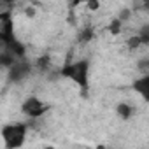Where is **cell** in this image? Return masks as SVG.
<instances>
[{
  "label": "cell",
  "instance_id": "obj_1",
  "mask_svg": "<svg viewBox=\"0 0 149 149\" xmlns=\"http://www.w3.org/2000/svg\"><path fill=\"white\" fill-rule=\"evenodd\" d=\"M60 74L63 77L74 81L76 84H79L81 88H86L88 86V74H90V61L88 60H77L74 63H68L60 70Z\"/></svg>",
  "mask_w": 149,
  "mask_h": 149
},
{
  "label": "cell",
  "instance_id": "obj_2",
  "mask_svg": "<svg viewBox=\"0 0 149 149\" xmlns=\"http://www.w3.org/2000/svg\"><path fill=\"white\" fill-rule=\"evenodd\" d=\"M26 130H28V126L25 123H9V125H6L2 128V132H0L4 146L9 147V149L21 147L25 144V139H26Z\"/></svg>",
  "mask_w": 149,
  "mask_h": 149
},
{
  "label": "cell",
  "instance_id": "obj_3",
  "mask_svg": "<svg viewBox=\"0 0 149 149\" xmlns=\"http://www.w3.org/2000/svg\"><path fill=\"white\" fill-rule=\"evenodd\" d=\"M47 111H49V105H47L44 100H40L39 97H28V98H25L23 104H21V112H23L26 118H30V119H39V118H42Z\"/></svg>",
  "mask_w": 149,
  "mask_h": 149
},
{
  "label": "cell",
  "instance_id": "obj_4",
  "mask_svg": "<svg viewBox=\"0 0 149 149\" xmlns=\"http://www.w3.org/2000/svg\"><path fill=\"white\" fill-rule=\"evenodd\" d=\"M14 37V19L11 11H0V44H6Z\"/></svg>",
  "mask_w": 149,
  "mask_h": 149
},
{
  "label": "cell",
  "instance_id": "obj_5",
  "mask_svg": "<svg viewBox=\"0 0 149 149\" xmlns=\"http://www.w3.org/2000/svg\"><path fill=\"white\" fill-rule=\"evenodd\" d=\"M32 72V65L26 63V61H14L11 67H9V81L11 83H21L25 81Z\"/></svg>",
  "mask_w": 149,
  "mask_h": 149
},
{
  "label": "cell",
  "instance_id": "obj_6",
  "mask_svg": "<svg viewBox=\"0 0 149 149\" xmlns=\"http://www.w3.org/2000/svg\"><path fill=\"white\" fill-rule=\"evenodd\" d=\"M133 90H135L144 100L149 98V76H147V74H142V77L135 79V83H133Z\"/></svg>",
  "mask_w": 149,
  "mask_h": 149
},
{
  "label": "cell",
  "instance_id": "obj_7",
  "mask_svg": "<svg viewBox=\"0 0 149 149\" xmlns=\"http://www.w3.org/2000/svg\"><path fill=\"white\" fill-rule=\"evenodd\" d=\"M4 46V49L6 51H9L11 54H14L16 58H23V54H25V44L23 42H19L16 37L13 39V40H9V42H6V44H2Z\"/></svg>",
  "mask_w": 149,
  "mask_h": 149
},
{
  "label": "cell",
  "instance_id": "obj_8",
  "mask_svg": "<svg viewBox=\"0 0 149 149\" xmlns=\"http://www.w3.org/2000/svg\"><path fill=\"white\" fill-rule=\"evenodd\" d=\"M116 112H118V116H119L121 119H130V118H132V114H133V109H132V105H130V104L121 102V104H118V105H116Z\"/></svg>",
  "mask_w": 149,
  "mask_h": 149
},
{
  "label": "cell",
  "instance_id": "obj_9",
  "mask_svg": "<svg viewBox=\"0 0 149 149\" xmlns=\"http://www.w3.org/2000/svg\"><path fill=\"white\" fill-rule=\"evenodd\" d=\"M95 37V32H93V28H83L81 32H79V42H88V40H91Z\"/></svg>",
  "mask_w": 149,
  "mask_h": 149
},
{
  "label": "cell",
  "instance_id": "obj_10",
  "mask_svg": "<svg viewBox=\"0 0 149 149\" xmlns=\"http://www.w3.org/2000/svg\"><path fill=\"white\" fill-rule=\"evenodd\" d=\"M137 35H139V39H140V42H142V46H146V44H149V26H147V25H144V26L140 28V32H139Z\"/></svg>",
  "mask_w": 149,
  "mask_h": 149
},
{
  "label": "cell",
  "instance_id": "obj_11",
  "mask_svg": "<svg viewBox=\"0 0 149 149\" xmlns=\"http://www.w3.org/2000/svg\"><path fill=\"white\" fill-rule=\"evenodd\" d=\"M14 4H16V0H0V11H11Z\"/></svg>",
  "mask_w": 149,
  "mask_h": 149
},
{
  "label": "cell",
  "instance_id": "obj_12",
  "mask_svg": "<svg viewBox=\"0 0 149 149\" xmlns=\"http://www.w3.org/2000/svg\"><path fill=\"white\" fill-rule=\"evenodd\" d=\"M139 46H142V42H140L139 35L130 37V40H128V47H130V49H135V47H139Z\"/></svg>",
  "mask_w": 149,
  "mask_h": 149
},
{
  "label": "cell",
  "instance_id": "obj_13",
  "mask_svg": "<svg viewBox=\"0 0 149 149\" xmlns=\"http://www.w3.org/2000/svg\"><path fill=\"white\" fill-rule=\"evenodd\" d=\"M86 6L90 11H97L98 6H100V0H86Z\"/></svg>",
  "mask_w": 149,
  "mask_h": 149
},
{
  "label": "cell",
  "instance_id": "obj_14",
  "mask_svg": "<svg viewBox=\"0 0 149 149\" xmlns=\"http://www.w3.org/2000/svg\"><path fill=\"white\" fill-rule=\"evenodd\" d=\"M37 63H39V68H42V70H46V68L49 67V65H47V63H49V58H47V56H44V58H40V60H39Z\"/></svg>",
  "mask_w": 149,
  "mask_h": 149
},
{
  "label": "cell",
  "instance_id": "obj_15",
  "mask_svg": "<svg viewBox=\"0 0 149 149\" xmlns=\"http://www.w3.org/2000/svg\"><path fill=\"white\" fill-rule=\"evenodd\" d=\"M139 70H142V74H147V58H144L139 63Z\"/></svg>",
  "mask_w": 149,
  "mask_h": 149
},
{
  "label": "cell",
  "instance_id": "obj_16",
  "mask_svg": "<svg viewBox=\"0 0 149 149\" xmlns=\"http://www.w3.org/2000/svg\"><path fill=\"white\" fill-rule=\"evenodd\" d=\"M79 4H86V0H72V7H76Z\"/></svg>",
  "mask_w": 149,
  "mask_h": 149
},
{
  "label": "cell",
  "instance_id": "obj_17",
  "mask_svg": "<svg viewBox=\"0 0 149 149\" xmlns=\"http://www.w3.org/2000/svg\"><path fill=\"white\" fill-rule=\"evenodd\" d=\"M0 53H2V46H0Z\"/></svg>",
  "mask_w": 149,
  "mask_h": 149
},
{
  "label": "cell",
  "instance_id": "obj_18",
  "mask_svg": "<svg viewBox=\"0 0 149 149\" xmlns=\"http://www.w3.org/2000/svg\"><path fill=\"white\" fill-rule=\"evenodd\" d=\"M30 2H33V0H30Z\"/></svg>",
  "mask_w": 149,
  "mask_h": 149
}]
</instances>
